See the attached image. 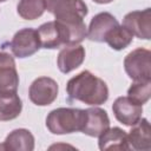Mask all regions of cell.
<instances>
[{"label":"cell","instance_id":"6da1fadb","mask_svg":"<svg viewBox=\"0 0 151 151\" xmlns=\"http://www.w3.org/2000/svg\"><path fill=\"white\" fill-rule=\"evenodd\" d=\"M46 9L52 13L55 21L64 25L70 34V45L80 44L87 33L84 18L88 9L83 0H45Z\"/></svg>","mask_w":151,"mask_h":151},{"label":"cell","instance_id":"7a4b0ae2","mask_svg":"<svg viewBox=\"0 0 151 151\" xmlns=\"http://www.w3.org/2000/svg\"><path fill=\"white\" fill-rule=\"evenodd\" d=\"M66 92L70 99L79 100L91 106L101 105L109 99L106 83L87 70L81 71L67 81Z\"/></svg>","mask_w":151,"mask_h":151},{"label":"cell","instance_id":"3957f363","mask_svg":"<svg viewBox=\"0 0 151 151\" xmlns=\"http://www.w3.org/2000/svg\"><path fill=\"white\" fill-rule=\"evenodd\" d=\"M86 111L74 107H58L46 118V127L53 134H66L81 131L85 124Z\"/></svg>","mask_w":151,"mask_h":151},{"label":"cell","instance_id":"277c9868","mask_svg":"<svg viewBox=\"0 0 151 151\" xmlns=\"http://www.w3.org/2000/svg\"><path fill=\"white\" fill-rule=\"evenodd\" d=\"M124 68L133 81L151 80V52L143 47L131 51L124 59Z\"/></svg>","mask_w":151,"mask_h":151},{"label":"cell","instance_id":"5b68a950","mask_svg":"<svg viewBox=\"0 0 151 151\" xmlns=\"http://www.w3.org/2000/svg\"><path fill=\"white\" fill-rule=\"evenodd\" d=\"M40 46L44 48H59L60 46L70 45V34L67 28L58 21H47L37 29Z\"/></svg>","mask_w":151,"mask_h":151},{"label":"cell","instance_id":"8992f818","mask_svg":"<svg viewBox=\"0 0 151 151\" xmlns=\"http://www.w3.org/2000/svg\"><path fill=\"white\" fill-rule=\"evenodd\" d=\"M40 40L37 29L26 27L19 29L12 41H11V51L17 58H27L33 55L40 48Z\"/></svg>","mask_w":151,"mask_h":151},{"label":"cell","instance_id":"52a82bcc","mask_svg":"<svg viewBox=\"0 0 151 151\" xmlns=\"http://www.w3.org/2000/svg\"><path fill=\"white\" fill-rule=\"evenodd\" d=\"M58 84L50 77L37 78L29 86V100L38 106L51 105L58 97Z\"/></svg>","mask_w":151,"mask_h":151},{"label":"cell","instance_id":"ba28073f","mask_svg":"<svg viewBox=\"0 0 151 151\" xmlns=\"http://www.w3.org/2000/svg\"><path fill=\"white\" fill-rule=\"evenodd\" d=\"M123 26L127 28L132 35L149 40L151 38V8L143 11H132L123 19Z\"/></svg>","mask_w":151,"mask_h":151},{"label":"cell","instance_id":"9c48e42d","mask_svg":"<svg viewBox=\"0 0 151 151\" xmlns=\"http://www.w3.org/2000/svg\"><path fill=\"white\" fill-rule=\"evenodd\" d=\"M112 111L118 122L126 126H133L142 118L143 105L129 97H118L112 105Z\"/></svg>","mask_w":151,"mask_h":151},{"label":"cell","instance_id":"30bf717a","mask_svg":"<svg viewBox=\"0 0 151 151\" xmlns=\"http://www.w3.org/2000/svg\"><path fill=\"white\" fill-rule=\"evenodd\" d=\"M19 86V74L14 58L0 51V92H17Z\"/></svg>","mask_w":151,"mask_h":151},{"label":"cell","instance_id":"8fae6325","mask_svg":"<svg viewBox=\"0 0 151 151\" xmlns=\"http://www.w3.org/2000/svg\"><path fill=\"white\" fill-rule=\"evenodd\" d=\"M117 25H119V22L117 21V19L109 12H100L98 14H96L90 22V26L87 28V33L86 37L91 40V41H96V42H104L106 34Z\"/></svg>","mask_w":151,"mask_h":151},{"label":"cell","instance_id":"7c38bea8","mask_svg":"<svg viewBox=\"0 0 151 151\" xmlns=\"http://www.w3.org/2000/svg\"><path fill=\"white\" fill-rule=\"evenodd\" d=\"M127 146L129 150L136 151H150L151 149V129L150 123L146 118H140L138 123H136L129 134Z\"/></svg>","mask_w":151,"mask_h":151},{"label":"cell","instance_id":"4fadbf2b","mask_svg":"<svg viewBox=\"0 0 151 151\" xmlns=\"http://www.w3.org/2000/svg\"><path fill=\"white\" fill-rule=\"evenodd\" d=\"M85 60V48L79 44L74 45H65L64 48L60 50L57 65L60 72L70 73L73 70L78 68Z\"/></svg>","mask_w":151,"mask_h":151},{"label":"cell","instance_id":"5bb4252c","mask_svg":"<svg viewBox=\"0 0 151 151\" xmlns=\"http://www.w3.org/2000/svg\"><path fill=\"white\" fill-rule=\"evenodd\" d=\"M85 124L81 132L90 137H99L104 131L110 127V118L105 110L93 106L86 109Z\"/></svg>","mask_w":151,"mask_h":151},{"label":"cell","instance_id":"9a60e30c","mask_svg":"<svg viewBox=\"0 0 151 151\" xmlns=\"http://www.w3.org/2000/svg\"><path fill=\"white\" fill-rule=\"evenodd\" d=\"M0 147L12 151H33L34 136L27 129H15L7 134Z\"/></svg>","mask_w":151,"mask_h":151},{"label":"cell","instance_id":"2e32d148","mask_svg":"<svg viewBox=\"0 0 151 151\" xmlns=\"http://www.w3.org/2000/svg\"><path fill=\"white\" fill-rule=\"evenodd\" d=\"M127 133L120 127H109L98 138V146L100 150H129Z\"/></svg>","mask_w":151,"mask_h":151},{"label":"cell","instance_id":"e0dca14e","mask_svg":"<svg viewBox=\"0 0 151 151\" xmlns=\"http://www.w3.org/2000/svg\"><path fill=\"white\" fill-rule=\"evenodd\" d=\"M21 110L22 103L17 92H0V122L15 119Z\"/></svg>","mask_w":151,"mask_h":151},{"label":"cell","instance_id":"ac0fdd59","mask_svg":"<svg viewBox=\"0 0 151 151\" xmlns=\"http://www.w3.org/2000/svg\"><path fill=\"white\" fill-rule=\"evenodd\" d=\"M133 35L132 33L125 28L123 25H117L116 27H113L105 37V42L109 44V46L116 51H120L126 48L131 42H132Z\"/></svg>","mask_w":151,"mask_h":151},{"label":"cell","instance_id":"d6986e66","mask_svg":"<svg viewBox=\"0 0 151 151\" xmlns=\"http://www.w3.org/2000/svg\"><path fill=\"white\" fill-rule=\"evenodd\" d=\"M46 11L45 0H20L17 6L18 14L25 20L40 18Z\"/></svg>","mask_w":151,"mask_h":151},{"label":"cell","instance_id":"ffe728a7","mask_svg":"<svg viewBox=\"0 0 151 151\" xmlns=\"http://www.w3.org/2000/svg\"><path fill=\"white\" fill-rule=\"evenodd\" d=\"M127 97L140 105L147 103L151 97V80L134 81L127 90Z\"/></svg>","mask_w":151,"mask_h":151},{"label":"cell","instance_id":"44dd1931","mask_svg":"<svg viewBox=\"0 0 151 151\" xmlns=\"http://www.w3.org/2000/svg\"><path fill=\"white\" fill-rule=\"evenodd\" d=\"M94 2H97V4H110V2H112L113 0H93Z\"/></svg>","mask_w":151,"mask_h":151},{"label":"cell","instance_id":"7402d4cb","mask_svg":"<svg viewBox=\"0 0 151 151\" xmlns=\"http://www.w3.org/2000/svg\"><path fill=\"white\" fill-rule=\"evenodd\" d=\"M4 1H6V0H0V2H4Z\"/></svg>","mask_w":151,"mask_h":151}]
</instances>
